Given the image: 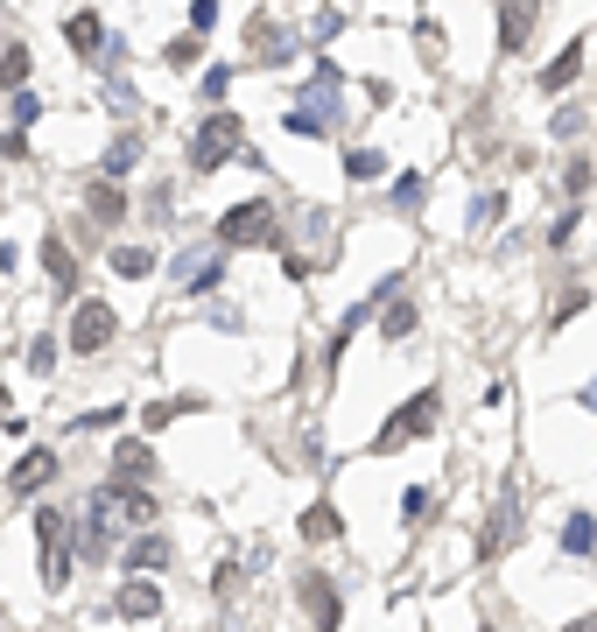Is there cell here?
Masks as SVG:
<instances>
[{"label": "cell", "mask_w": 597, "mask_h": 632, "mask_svg": "<svg viewBox=\"0 0 597 632\" xmlns=\"http://www.w3.org/2000/svg\"><path fill=\"white\" fill-rule=\"evenodd\" d=\"M239 134H246V119L226 113V105H212V113L198 119V134H190V169H198V176H218L239 155Z\"/></svg>", "instance_id": "obj_1"}, {"label": "cell", "mask_w": 597, "mask_h": 632, "mask_svg": "<svg viewBox=\"0 0 597 632\" xmlns=\"http://www.w3.org/2000/svg\"><path fill=\"white\" fill-rule=\"evenodd\" d=\"M436 421H443V387H422V394H408L394 415L380 421V435H372V457H386L394 443H422Z\"/></svg>", "instance_id": "obj_2"}, {"label": "cell", "mask_w": 597, "mask_h": 632, "mask_svg": "<svg viewBox=\"0 0 597 632\" xmlns=\"http://www.w3.org/2000/svg\"><path fill=\"white\" fill-rule=\"evenodd\" d=\"M212 232L226 239V247H267V253H275L281 247V211L267 204V198H246V204H232Z\"/></svg>", "instance_id": "obj_3"}, {"label": "cell", "mask_w": 597, "mask_h": 632, "mask_svg": "<svg viewBox=\"0 0 597 632\" xmlns=\"http://www.w3.org/2000/svg\"><path fill=\"white\" fill-rule=\"evenodd\" d=\"M169 275H176V289H183V295H198V303H204L212 289H226V239H218V247H212V239L183 247Z\"/></svg>", "instance_id": "obj_4"}, {"label": "cell", "mask_w": 597, "mask_h": 632, "mask_svg": "<svg viewBox=\"0 0 597 632\" xmlns=\"http://www.w3.org/2000/svg\"><path fill=\"white\" fill-rule=\"evenodd\" d=\"M106 514H113V492L99 485L92 500H85V514H78V534H71L85 563H106V555H113V520H106Z\"/></svg>", "instance_id": "obj_5"}, {"label": "cell", "mask_w": 597, "mask_h": 632, "mask_svg": "<svg viewBox=\"0 0 597 632\" xmlns=\"http://www.w3.org/2000/svg\"><path fill=\"white\" fill-rule=\"evenodd\" d=\"M113 338H119V316H113L106 303H78V316H71V352L99 358Z\"/></svg>", "instance_id": "obj_6"}, {"label": "cell", "mask_w": 597, "mask_h": 632, "mask_svg": "<svg viewBox=\"0 0 597 632\" xmlns=\"http://www.w3.org/2000/svg\"><path fill=\"white\" fill-rule=\"evenodd\" d=\"M56 471H64V457H56L50 443H36V450H22V457H14V471H8V492H14V500H36V492L50 485Z\"/></svg>", "instance_id": "obj_7"}, {"label": "cell", "mask_w": 597, "mask_h": 632, "mask_svg": "<svg viewBox=\"0 0 597 632\" xmlns=\"http://www.w3.org/2000/svg\"><path fill=\"white\" fill-rule=\"evenodd\" d=\"M513 534H520V492L499 485V500H492V520H485V534H478V555H499Z\"/></svg>", "instance_id": "obj_8"}, {"label": "cell", "mask_w": 597, "mask_h": 632, "mask_svg": "<svg viewBox=\"0 0 597 632\" xmlns=\"http://www.w3.org/2000/svg\"><path fill=\"white\" fill-rule=\"evenodd\" d=\"M534 14H542V0H499V56H520V50H528Z\"/></svg>", "instance_id": "obj_9"}, {"label": "cell", "mask_w": 597, "mask_h": 632, "mask_svg": "<svg viewBox=\"0 0 597 632\" xmlns=\"http://www.w3.org/2000/svg\"><path fill=\"white\" fill-rule=\"evenodd\" d=\"M113 478L119 485H155V443H141V435L113 443Z\"/></svg>", "instance_id": "obj_10"}, {"label": "cell", "mask_w": 597, "mask_h": 632, "mask_svg": "<svg viewBox=\"0 0 597 632\" xmlns=\"http://www.w3.org/2000/svg\"><path fill=\"white\" fill-rule=\"evenodd\" d=\"M36 261H42V275L56 281V295H78V253H71V247H64V239H56V232H42Z\"/></svg>", "instance_id": "obj_11"}, {"label": "cell", "mask_w": 597, "mask_h": 632, "mask_svg": "<svg viewBox=\"0 0 597 632\" xmlns=\"http://www.w3.org/2000/svg\"><path fill=\"white\" fill-rule=\"evenodd\" d=\"M584 50H590L584 36H570V42H562V50H556V64H542V92H570V85L584 78Z\"/></svg>", "instance_id": "obj_12"}, {"label": "cell", "mask_w": 597, "mask_h": 632, "mask_svg": "<svg viewBox=\"0 0 597 632\" xmlns=\"http://www.w3.org/2000/svg\"><path fill=\"white\" fill-rule=\"evenodd\" d=\"M295 597H303V611L317 625H345V597H338L323 577H303V583H295Z\"/></svg>", "instance_id": "obj_13"}, {"label": "cell", "mask_w": 597, "mask_h": 632, "mask_svg": "<svg viewBox=\"0 0 597 632\" xmlns=\"http://www.w3.org/2000/svg\"><path fill=\"white\" fill-rule=\"evenodd\" d=\"M106 492H113V506H119V520H127V527H155L162 506H155V492H148V485H119V478H106Z\"/></svg>", "instance_id": "obj_14"}, {"label": "cell", "mask_w": 597, "mask_h": 632, "mask_svg": "<svg viewBox=\"0 0 597 632\" xmlns=\"http://www.w3.org/2000/svg\"><path fill=\"white\" fill-rule=\"evenodd\" d=\"M119 619H162V583L155 577H127L119 583Z\"/></svg>", "instance_id": "obj_15"}, {"label": "cell", "mask_w": 597, "mask_h": 632, "mask_svg": "<svg viewBox=\"0 0 597 632\" xmlns=\"http://www.w3.org/2000/svg\"><path fill=\"white\" fill-rule=\"evenodd\" d=\"M64 42L85 56V64H99V50H106V22H99L92 8H85V14H71V22H64Z\"/></svg>", "instance_id": "obj_16"}, {"label": "cell", "mask_w": 597, "mask_h": 632, "mask_svg": "<svg viewBox=\"0 0 597 632\" xmlns=\"http://www.w3.org/2000/svg\"><path fill=\"white\" fill-rule=\"evenodd\" d=\"M85 211H92L99 225H119V218H127V190H119V176H99V184L85 190Z\"/></svg>", "instance_id": "obj_17"}, {"label": "cell", "mask_w": 597, "mask_h": 632, "mask_svg": "<svg viewBox=\"0 0 597 632\" xmlns=\"http://www.w3.org/2000/svg\"><path fill=\"white\" fill-rule=\"evenodd\" d=\"M127 569H134V577H162V569H169V541H162V534H141L127 548Z\"/></svg>", "instance_id": "obj_18"}, {"label": "cell", "mask_w": 597, "mask_h": 632, "mask_svg": "<svg viewBox=\"0 0 597 632\" xmlns=\"http://www.w3.org/2000/svg\"><path fill=\"white\" fill-rule=\"evenodd\" d=\"M28 520H36V555L50 563V555L64 548V520H71V514H64V506H36Z\"/></svg>", "instance_id": "obj_19"}, {"label": "cell", "mask_w": 597, "mask_h": 632, "mask_svg": "<svg viewBox=\"0 0 597 632\" xmlns=\"http://www.w3.org/2000/svg\"><path fill=\"white\" fill-rule=\"evenodd\" d=\"M106 267H113L119 281H148V275H155V247H113Z\"/></svg>", "instance_id": "obj_20"}, {"label": "cell", "mask_w": 597, "mask_h": 632, "mask_svg": "<svg viewBox=\"0 0 597 632\" xmlns=\"http://www.w3.org/2000/svg\"><path fill=\"white\" fill-rule=\"evenodd\" d=\"M281 127H289L295 141H323V134H331L338 119L323 113V105H289V119H281Z\"/></svg>", "instance_id": "obj_21"}, {"label": "cell", "mask_w": 597, "mask_h": 632, "mask_svg": "<svg viewBox=\"0 0 597 632\" xmlns=\"http://www.w3.org/2000/svg\"><path fill=\"white\" fill-rule=\"evenodd\" d=\"M415 324H422V309H415L408 295H394V303H386V316H380V338L401 344V338H415Z\"/></svg>", "instance_id": "obj_22"}, {"label": "cell", "mask_w": 597, "mask_h": 632, "mask_svg": "<svg viewBox=\"0 0 597 632\" xmlns=\"http://www.w3.org/2000/svg\"><path fill=\"white\" fill-rule=\"evenodd\" d=\"M253 50H261L267 64H289L295 36H289V28H275V22H267V14H261V22H253Z\"/></svg>", "instance_id": "obj_23"}, {"label": "cell", "mask_w": 597, "mask_h": 632, "mask_svg": "<svg viewBox=\"0 0 597 632\" xmlns=\"http://www.w3.org/2000/svg\"><path fill=\"white\" fill-rule=\"evenodd\" d=\"M338 534H345V514H338L331 500H317V506L303 514V541H338Z\"/></svg>", "instance_id": "obj_24"}, {"label": "cell", "mask_w": 597, "mask_h": 632, "mask_svg": "<svg viewBox=\"0 0 597 632\" xmlns=\"http://www.w3.org/2000/svg\"><path fill=\"white\" fill-rule=\"evenodd\" d=\"M190 408H204L198 394H176V401H141V429H169L176 415H190Z\"/></svg>", "instance_id": "obj_25"}, {"label": "cell", "mask_w": 597, "mask_h": 632, "mask_svg": "<svg viewBox=\"0 0 597 632\" xmlns=\"http://www.w3.org/2000/svg\"><path fill=\"white\" fill-rule=\"evenodd\" d=\"M590 548H597V520L590 514H570V520H562V555H576V563H584Z\"/></svg>", "instance_id": "obj_26"}, {"label": "cell", "mask_w": 597, "mask_h": 632, "mask_svg": "<svg viewBox=\"0 0 597 632\" xmlns=\"http://www.w3.org/2000/svg\"><path fill=\"white\" fill-rule=\"evenodd\" d=\"M134 162H141V134H119L106 155H99V176H127Z\"/></svg>", "instance_id": "obj_27"}, {"label": "cell", "mask_w": 597, "mask_h": 632, "mask_svg": "<svg viewBox=\"0 0 597 632\" xmlns=\"http://www.w3.org/2000/svg\"><path fill=\"white\" fill-rule=\"evenodd\" d=\"M345 176H352V184H380L386 155H380V148H345Z\"/></svg>", "instance_id": "obj_28"}, {"label": "cell", "mask_w": 597, "mask_h": 632, "mask_svg": "<svg viewBox=\"0 0 597 632\" xmlns=\"http://www.w3.org/2000/svg\"><path fill=\"white\" fill-rule=\"evenodd\" d=\"M28 64H36V56H28V42H8V50H0V85H28Z\"/></svg>", "instance_id": "obj_29"}, {"label": "cell", "mask_w": 597, "mask_h": 632, "mask_svg": "<svg viewBox=\"0 0 597 632\" xmlns=\"http://www.w3.org/2000/svg\"><path fill=\"white\" fill-rule=\"evenodd\" d=\"M584 127H590V113H584V105H562V113L548 119V134H556V141H584Z\"/></svg>", "instance_id": "obj_30"}, {"label": "cell", "mask_w": 597, "mask_h": 632, "mask_svg": "<svg viewBox=\"0 0 597 632\" xmlns=\"http://www.w3.org/2000/svg\"><path fill=\"white\" fill-rule=\"evenodd\" d=\"M422 190H429V176H415V169H408L394 190H386V204H394V211H415V204H422Z\"/></svg>", "instance_id": "obj_31"}, {"label": "cell", "mask_w": 597, "mask_h": 632, "mask_svg": "<svg viewBox=\"0 0 597 632\" xmlns=\"http://www.w3.org/2000/svg\"><path fill=\"white\" fill-rule=\"evenodd\" d=\"M590 184H597V169H590L584 155H570V169H562V198H584Z\"/></svg>", "instance_id": "obj_32"}, {"label": "cell", "mask_w": 597, "mask_h": 632, "mask_svg": "<svg viewBox=\"0 0 597 632\" xmlns=\"http://www.w3.org/2000/svg\"><path fill=\"white\" fill-rule=\"evenodd\" d=\"M576 232H584V211H576V204H570V211H562V218H556V225H548V247H556V253H562V247H570V239H576Z\"/></svg>", "instance_id": "obj_33"}, {"label": "cell", "mask_w": 597, "mask_h": 632, "mask_svg": "<svg viewBox=\"0 0 597 632\" xmlns=\"http://www.w3.org/2000/svg\"><path fill=\"white\" fill-rule=\"evenodd\" d=\"M28 372H42V380L56 372V338H50V330H42V338L28 344Z\"/></svg>", "instance_id": "obj_34"}, {"label": "cell", "mask_w": 597, "mask_h": 632, "mask_svg": "<svg viewBox=\"0 0 597 632\" xmlns=\"http://www.w3.org/2000/svg\"><path fill=\"white\" fill-rule=\"evenodd\" d=\"M198 50H204V42H198V28H190V36H176V42H169V50H162V56H169L176 71H190V64H198Z\"/></svg>", "instance_id": "obj_35"}, {"label": "cell", "mask_w": 597, "mask_h": 632, "mask_svg": "<svg viewBox=\"0 0 597 632\" xmlns=\"http://www.w3.org/2000/svg\"><path fill=\"white\" fill-rule=\"evenodd\" d=\"M36 119H42V99L28 85H14V127H36Z\"/></svg>", "instance_id": "obj_36"}, {"label": "cell", "mask_w": 597, "mask_h": 632, "mask_svg": "<svg viewBox=\"0 0 597 632\" xmlns=\"http://www.w3.org/2000/svg\"><path fill=\"white\" fill-rule=\"evenodd\" d=\"M401 520H408V527H422V520H429V492H422V485L401 492Z\"/></svg>", "instance_id": "obj_37"}, {"label": "cell", "mask_w": 597, "mask_h": 632, "mask_svg": "<svg viewBox=\"0 0 597 632\" xmlns=\"http://www.w3.org/2000/svg\"><path fill=\"white\" fill-rule=\"evenodd\" d=\"M506 218V198L492 190V198H471V225H499Z\"/></svg>", "instance_id": "obj_38"}, {"label": "cell", "mask_w": 597, "mask_h": 632, "mask_svg": "<svg viewBox=\"0 0 597 632\" xmlns=\"http://www.w3.org/2000/svg\"><path fill=\"white\" fill-rule=\"evenodd\" d=\"M190 28H198V36H212V28H218V0H190Z\"/></svg>", "instance_id": "obj_39"}, {"label": "cell", "mask_w": 597, "mask_h": 632, "mask_svg": "<svg viewBox=\"0 0 597 632\" xmlns=\"http://www.w3.org/2000/svg\"><path fill=\"white\" fill-rule=\"evenodd\" d=\"M226 85H232V71H204V78H198V92H204V105H218V99H226Z\"/></svg>", "instance_id": "obj_40"}, {"label": "cell", "mask_w": 597, "mask_h": 632, "mask_svg": "<svg viewBox=\"0 0 597 632\" xmlns=\"http://www.w3.org/2000/svg\"><path fill=\"white\" fill-rule=\"evenodd\" d=\"M584 303H590V289H570V295H562V309H556V316H548V330H562V324H570V316H576V309H584Z\"/></svg>", "instance_id": "obj_41"}, {"label": "cell", "mask_w": 597, "mask_h": 632, "mask_svg": "<svg viewBox=\"0 0 597 632\" xmlns=\"http://www.w3.org/2000/svg\"><path fill=\"white\" fill-rule=\"evenodd\" d=\"M119 415H127V408H85L78 421H71V429H113V421H119Z\"/></svg>", "instance_id": "obj_42"}, {"label": "cell", "mask_w": 597, "mask_h": 632, "mask_svg": "<svg viewBox=\"0 0 597 632\" xmlns=\"http://www.w3.org/2000/svg\"><path fill=\"white\" fill-rule=\"evenodd\" d=\"M338 28H345V14H317V22H309V36H317V42H331Z\"/></svg>", "instance_id": "obj_43"}, {"label": "cell", "mask_w": 597, "mask_h": 632, "mask_svg": "<svg viewBox=\"0 0 597 632\" xmlns=\"http://www.w3.org/2000/svg\"><path fill=\"white\" fill-rule=\"evenodd\" d=\"M0 155H8V162H22V155H28V134H22V127H14V134H0Z\"/></svg>", "instance_id": "obj_44"}, {"label": "cell", "mask_w": 597, "mask_h": 632, "mask_svg": "<svg viewBox=\"0 0 597 632\" xmlns=\"http://www.w3.org/2000/svg\"><path fill=\"white\" fill-rule=\"evenodd\" d=\"M141 211H148V218H169V184L148 190V204H141Z\"/></svg>", "instance_id": "obj_45"}, {"label": "cell", "mask_w": 597, "mask_h": 632, "mask_svg": "<svg viewBox=\"0 0 597 632\" xmlns=\"http://www.w3.org/2000/svg\"><path fill=\"white\" fill-rule=\"evenodd\" d=\"M576 408H590V415H597V380H584V394H576Z\"/></svg>", "instance_id": "obj_46"}]
</instances>
